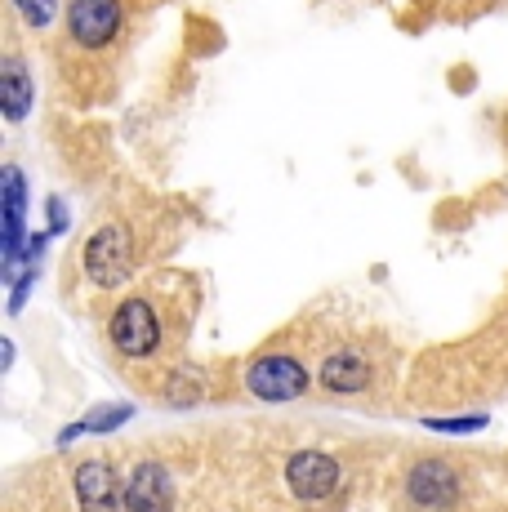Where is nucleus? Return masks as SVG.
I'll return each instance as SVG.
<instances>
[{
	"instance_id": "1",
	"label": "nucleus",
	"mask_w": 508,
	"mask_h": 512,
	"mask_svg": "<svg viewBox=\"0 0 508 512\" xmlns=\"http://www.w3.org/2000/svg\"><path fill=\"white\" fill-rule=\"evenodd\" d=\"M112 352L121 361H156L165 352V321L156 312V303L148 294H130L121 308L112 312V326H107Z\"/></svg>"
},
{
	"instance_id": "2",
	"label": "nucleus",
	"mask_w": 508,
	"mask_h": 512,
	"mask_svg": "<svg viewBox=\"0 0 508 512\" xmlns=\"http://www.w3.org/2000/svg\"><path fill=\"white\" fill-rule=\"evenodd\" d=\"M402 499L410 512H455L464 499V477L446 459H419L402 477Z\"/></svg>"
},
{
	"instance_id": "3",
	"label": "nucleus",
	"mask_w": 508,
	"mask_h": 512,
	"mask_svg": "<svg viewBox=\"0 0 508 512\" xmlns=\"http://www.w3.org/2000/svg\"><path fill=\"white\" fill-rule=\"evenodd\" d=\"M134 268V236L125 223H99L85 241V272L94 285H121Z\"/></svg>"
},
{
	"instance_id": "4",
	"label": "nucleus",
	"mask_w": 508,
	"mask_h": 512,
	"mask_svg": "<svg viewBox=\"0 0 508 512\" xmlns=\"http://www.w3.org/2000/svg\"><path fill=\"white\" fill-rule=\"evenodd\" d=\"M339 481H344V468H339V459L330 455V450L308 446L286 459V486L299 504H321V499H330L339 490Z\"/></svg>"
},
{
	"instance_id": "5",
	"label": "nucleus",
	"mask_w": 508,
	"mask_h": 512,
	"mask_svg": "<svg viewBox=\"0 0 508 512\" xmlns=\"http://www.w3.org/2000/svg\"><path fill=\"white\" fill-rule=\"evenodd\" d=\"M308 383H312L308 370L295 357H286V352H268V357L250 361L246 370V388L263 401H295L308 392Z\"/></svg>"
},
{
	"instance_id": "6",
	"label": "nucleus",
	"mask_w": 508,
	"mask_h": 512,
	"mask_svg": "<svg viewBox=\"0 0 508 512\" xmlns=\"http://www.w3.org/2000/svg\"><path fill=\"white\" fill-rule=\"evenodd\" d=\"M121 27V0H72V9H67V36L81 49H107L121 36Z\"/></svg>"
},
{
	"instance_id": "7",
	"label": "nucleus",
	"mask_w": 508,
	"mask_h": 512,
	"mask_svg": "<svg viewBox=\"0 0 508 512\" xmlns=\"http://www.w3.org/2000/svg\"><path fill=\"white\" fill-rule=\"evenodd\" d=\"M72 495L81 512H125V486L116 481L112 464L103 459H85L72 472Z\"/></svg>"
},
{
	"instance_id": "8",
	"label": "nucleus",
	"mask_w": 508,
	"mask_h": 512,
	"mask_svg": "<svg viewBox=\"0 0 508 512\" xmlns=\"http://www.w3.org/2000/svg\"><path fill=\"white\" fill-rule=\"evenodd\" d=\"M375 379H379L375 361H370V352L357 348V343H344V348H335L317 366V383L326 392H366Z\"/></svg>"
},
{
	"instance_id": "9",
	"label": "nucleus",
	"mask_w": 508,
	"mask_h": 512,
	"mask_svg": "<svg viewBox=\"0 0 508 512\" xmlns=\"http://www.w3.org/2000/svg\"><path fill=\"white\" fill-rule=\"evenodd\" d=\"M125 512H174V486L161 464H139L125 481Z\"/></svg>"
},
{
	"instance_id": "10",
	"label": "nucleus",
	"mask_w": 508,
	"mask_h": 512,
	"mask_svg": "<svg viewBox=\"0 0 508 512\" xmlns=\"http://www.w3.org/2000/svg\"><path fill=\"white\" fill-rule=\"evenodd\" d=\"M23 210H27L23 174L9 165L5 170V268H14L18 250H23Z\"/></svg>"
},
{
	"instance_id": "11",
	"label": "nucleus",
	"mask_w": 508,
	"mask_h": 512,
	"mask_svg": "<svg viewBox=\"0 0 508 512\" xmlns=\"http://www.w3.org/2000/svg\"><path fill=\"white\" fill-rule=\"evenodd\" d=\"M0 107H5L9 121H23L27 107H32V76H27V67L18 54H9L5 72H0Z\"/></svg>"
},
{
	"instance_id": "12",
	"label": "nucleus",
	"mask_w": 508,
	"mask_h": 512,
	"mask_svg": "<svg viewBox=\"0 0 508 512\" xmlns=\"http://www.w3.org/2000/svg\"><path fill=\"white\" fill-rule=\"evenodd\" d=\"M14 9L27 18L32 27H45L54 18V0H14Z\"/></svg>"
}]
</instances>
